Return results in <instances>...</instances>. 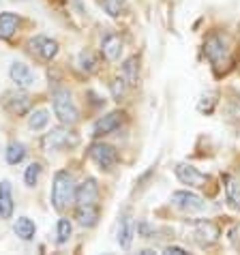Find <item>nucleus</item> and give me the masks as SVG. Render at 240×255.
Segmentation results:
<instances>
[{"mask_svg":"<svg viewBox=\"0 0 240 255\" xmlns=\"http://www.w3.org/2000/svg\"><path fill=\"white\" fill-rule=\"evenodd\" d=\"M176 178L180 180V185H187L191 189H202L210 182V176L200 172L191 163H178V165H176Z\"/></svg>","mask_w":240,"mask_h":255,"instance_id":"obj_4","label":"nucleus"},{"mask_svg":"<svg viewBox=\"0 0 240 255\" xmlns=\"http://www.w3.org/2000/svg\"><path fill=\"white\" fill-rule=\"evenodd\" d=\"M75 202L77 206H90L99 202V185L95 178H86L75 191Z\"/></svg>","mask_w":240,"mask_h":255,"instance_id":"obj_11","label":"nucleus"},{"mask_svg":"<svg viewBox=\"0 0 240 255\" xmlns=\"http://www.w3.org/2000/svg\"><path fill=\"white\" fill-rule=\"evenodd\" d=\"M225 200L234 210H240V182L236 178H228L225 182Z\"/></svg>","mask_w":240,"mask_h":255,"instance_id":"obj_21","label":"nucleus"},{"mask_svg":"<svg viewBox=\"0 0 240 255\" xmlns=\"http://www.w3.org/2000/svg\"><path fill=\"white\" fill-rule=\"evenodd\" d=\"M39 176H41V165L39 163H30L26 167V174H24V182L28 187H34L39 182Z\"/></svg>","mask_w":240,"mask_h":255,"instance_id":"obj_26","label":"nucleus"},{"mask_svg":"<svg viewBox=\"0 0 240 255\" xmlns=\"http://www.w3.org/2000/svg\"><path fill=\"white\" fill-rule=\"evenodd\" d=\"M124 4H126V0H103V6H105V11H108L112 17L120 15V11L124 9Z\"/></svg>","mask_w":240,"mask_h":255,"instance_id":"obj_28","label":"nucleus"},{"mask_svg":"<svg viewBox=\"0 0 240 255\" xmlns=\"http://www.w3.org/2000/svg\"><path fill=\"white\" fill-rule=\"evenodd\" d=\"M215 105H217V95L208 93V95H204L200 99V103H197V112H202V114H213Z\"/></svg>","mask_w":240,"mask_h":255,"instance_id":"obj_24","label":"nucleus"},{"mask_svg":"<svg viewBox=\"0 0 240 255\" xmlns=\"http://www.w3.org/2000/svg\"><path fill=\"white\" fill-rule=\"evenodd\" d=\"M126 88H129V84L124 82V77H116V80L110 84L112 97H114L116 101H122V99H124V95H126Z\"/></svg>","mask_w":240,"mask_h":255,"instance_id":"obj_25","label":"nucleus"},{"mask_svg":"<svg viewBox=\"0 0 240 255\" xmlns=\"http://www.w3.org/2000/svg\"><path fill=\"white\" fill-rule=\"evenodd\" d=\"M80 67L86 71V73H93L95 67H97V62H95V58H93V54L86 52V49H84V52L80 54Z\"/></svg>","mask_w":240,"mask_h":255,"instance_id":"obj_30","label":"nucleus"},{"mask_svg":"<svg viewBox=\"0 0 240 255\" xmlns=\"http://www.w3.org/2000/svg\"><path fill=\"white\" fill-rule=\"evenodd\" d=\"M52 99H54V114L62 125L69 127V125H75L77 120H80L77 105H75L73 97H71V93H69L67 88H56Z\"/></svg>","mask_w":240,"mask_h":255,"instance_id":"obj_1","label":"nucleus"},{"mask_svg":"<svg viewBox=\"0 0 240 255\" xmlns=\"http://www.w3.org/2000/svg\"><path fill=\"white\" fill-rule=\"evenodd\" d=\"M204 56L210 60L217 71H221L223 67L230 65V43L228 39L221 37V34H210V37L204 41Z\"/></svg>","mask_w":240,"mask_h":255,"instance_id":"obj_3","label":"nucleus"},{"mask_svg":"<svg viewBox=\"0 0 240 255\" xmlns=\"http://www.w3.org/2000/svg\"><path fill=\"white\" fill-rule=\"evenodd\" d=\"M13 232H15L22 240H26V243H28V240L34 238V232H37V228H34V223L28 217H19L15 221V225H13Z\"/></svg>","mask_w":240,"mask_h":255,"instance_id":"obj_20","label":"nucleus"},{"mask_svg":"<svg viewBox=\"0 0 240 255\" xmlns=\"http://www.w3.org/2000/svg\"><path fill=\"white\" fill-rule=\"evenodd\" d=\"M165 253H167V255H172V253H174V255H185L187 249H182V247H172V245H169L167 249H165Z\"/></svg>","mask_w":240,"mask_h":255,"instance_id":"obj_31","label":"nucleus"},{"mask_svg":"<svg viewBox=\"0 0 240 255\" xmlns=\"http://www.w3.org/2000/svg\"><path fill=\"white\" fill-rule=\"evenodd\" d=\"M135 232H137V236H142V238H152L157 230H154V225H150L146 219H142V221H137Z\"/></svg>","mask_w":240,"mask_h":255,"instance_id":"obj_29","label":"nucleus"},{"mask_svg":"<svg viewBox=\"0 0 240 255\" xmlns=\"http://www.w3.org/2000/svg\"><path fill=\"white\" fill-rule=\"evenodd\" d=\"M101 52L110 62H114L120 58V52H122V39L118 34H108L101 43Z\"/></svg>","mask_w":240,"mask_h":255,"instance_id":"obj_17","label":"nucleus"},{"mask_svg":"<svg viewBox=\"0 0 240 255\" xmlns=\"http://www.w3.org/2000/svg\"><path fill=\"white\" fill-rule=\"evenodd\" d=\"M30 47H32V52H37L43 60H52V58H56V54H58V43L47 37H34L30 41Z\"/></svg>","mask_w":240,"mask_h":255,"instance_id":"obj_14","label":"nucleus"},{"mask_svg":"<svg viewBox=\"0 0 240 255\" xmlns=\"http://www.w3.org/2000/svg\"><path fill=\"white\" fill-rule=\"evenodd\" d=\"M99 217H101V210H99L97 204H90V206H77L75 210V219L82 228H95L99 223Z\"/></svg>","mask_w":240,"mask_h":255,"instance_id":"obj_15","label":"nucleus"},{"mask_svg":"<svg viewBox=\"0 0 240 255\" xmlns=\"http://www.w3.org/2000/svg\"><path fill=\"white\" fill-rule=\"evenodd\" d=\"M172 204L182 212H204L206 210V202L193 191H174L172 193Z\"/></svg>","mask_w":240,"mask_h":255,"instance_id":"obj_7","label":"nucleus"},{"mask_svg":"<svg viewBox=\"0 0 240 255\" xmlns=\"http://www.w3.org/2000/svg\"><path fill=\"white\" fill-rule=\"evenodd\" d=\"M9 75H11V80L17 84V88H22V90H28L34 86V73L24 62H13L9 69Z\"/></svg>","mask_w":240,"mask_h":255,"instance_id":"obj_12","label":"nucleus"},{"mask_svg":"<svg viewBox=\"0 0 240 255\" xmlns=\"http://www.w3.org/2000/svg\"><path fill=\"white\" fill-rule=\"evenodd\" d=\"M56 234H58V243L65 245L69 238H71V223H69V219H60L58 221V228H56Z\"/></svg>","mask_w":240,"mask_h":255,"instance_id":"obj_27","label":"nucleus"},{"mask_svg":"<svg viewBox=\"0 0 240 255\" xmlns=\"http://www.w3.org/2000/svg\"><path fill=\"white\" fill-rule=\"evenodd\" d=\"M49 123V114H47V110H37V112H32L30 118H28V127H30L32 131H41V129H45Z\"/></svg>","mask_w":240,"mask_h":255,"instance_id":"obj_23","label":"nucleus"},{"mask_svg":"<svg viewBox=\"0 0 240 255\" xmlns=\"http://www.w3.org/2000/svg\"><path fill=\"white\" fill-rule=\"evenodd\" d=\"M19 28V17L15 13H0V39H11Z\"/></svg>","mask_w":240,"mask_h":255,"instance_id":"obj_18","label":"nucleus"},{"mask_svg":"<svg viewBox=\"0 0 240 255\" xmlns=\"http://www.w3.org/2000/svg\"><path fill=\"white\" fill-rule=\"evenodd\" d=\"M75 197V185H73V176L69 172H56L54 176V185H52V204L56 210H65Z\"/></svg>","mask_w":240,"mask_h":255,"instance_id":"obj_2","label":"nucleus"},{"mask_svg":"<svg viewBox=\"0 0 240 255\" xmlns=\"http://www.w3.org/2000/svg\"><path fill=\"white\" fill-rule=\"evenodd\" d=\"M80 137L71 133L69 129H52L49 133H45L43 139H41V146H43V150H58V148H67V146H75Z\"/></svg>","mask_w":240,"mask_h":255,"instance_id":"obj_5","label":"nucleus"},{"mask_svg":"<svg viewBox=\"0 0 240 255\" xmlns=\"http://www.w3.org/2000/svg\"><path fill=\"white\" fill-rule=\"evenodd\" d=\"M122 77H124V82L129 84V88H135L139 84V58H137V56H131V58L124 60Z\"/></svg>","mask_w":240,"mask_h":255,"instance_id":"obj_19","label":"nucleus"},{"mask_svg":"<svg viewBox=\"0 0 240 255\" xmlns=\"http://www.w3.org/2000/svg\"><path fill=\"white\" fill-rule=\"evenodd\" d=\"M13 217V191L9 180H0V219Z\"/></svg>","mask_w":240,"mask_h":255,"instance_id":"obj_16","label":"nucleus"},{"mask_svg":"<svg viewBox=\"0 0 240 255\" xmlns=\"http://www.w3.org/2000/svg\"><path fill=\"white\" fill-rule=\"evenodd\" d=\"M193 236L202 247H210V245H215L219 240L221 230H219L217 223H213V221H197L195 230H193Z\"/></svg>","mask_w":240,"mask_h":255,"instance_id":"obj_10","label":"nucleus"},{"mask_svg":"<svg viewBox=\"0 0 240 255\" xmlns=\"http://www.w3.org/2000/svg\"><path fill=\"white\" fill-rule=\"evenodd\" d=\"M122 120H124V114L122 112H110V114H105L101 116L95 123L93 127V135L95 137H103V135H110L112 131H116L120 125H122Z\"/></svg>","mask_w":240,"mask_h":255,"instance_id":"obj_9","label":"nucleus"},{"mask_svg":"<svg viewBox=\"0 0 240 255\" xmlns=\"http://www.w3.org/2000/svg\"><path fill=\"white\" fill-rule=\"evenodd\" d=\"M88 157L93 159L101 169H112L118 163V152L114 146L103 144V141H95L88 148Z\"/></svg>","mask_w":240,"mask_h":255,"instance_id":"obj_6","label":"nucleus"},{"mask_svg":"<svg viewBox=\"0 0 240 255\" xmlns=\"http://www.w3.org/2000/svg\"><path fill=\"white\" fill-rule=\"evenodd\" d=\"M4 157H6V163H9V165H17V163H22L26 157V146L19 144V141H11L4 150Z\"/></svg>","mask_w":240,"mask_h":255,"instance_id":"obj_22","label":"nucleus"},{"mask_svg":"<svg viewBox=\"0 0 240 255\" xmlns=\"http://www.w3.org/2000/svg\"><path fill=\"white\" fill-rule=\"evenodd\" d=\"M133 238H135V221H133L131 215H122L120 217V223H118V245L122 249H131L133 245Z\"/></svg>","mask_w":240,"mask_h":255,"instance_id":"obj_13","label":"nucleus"},{"mask_svg":"<svg viewBox=\"0 0 240 255\" xmlns=\"http://www.w3.org/2000/svg\"><path fill=\"white\" fill-rule=\"evenodd\" d=\"M2 105L13 116H24L32 108V99L26 93H19V90H9V93L2 95Z\"/></svg>","mask_w":240,"mask_h":255,"instance_id":"obj_8","label":"nucleus"}]
</instances>
